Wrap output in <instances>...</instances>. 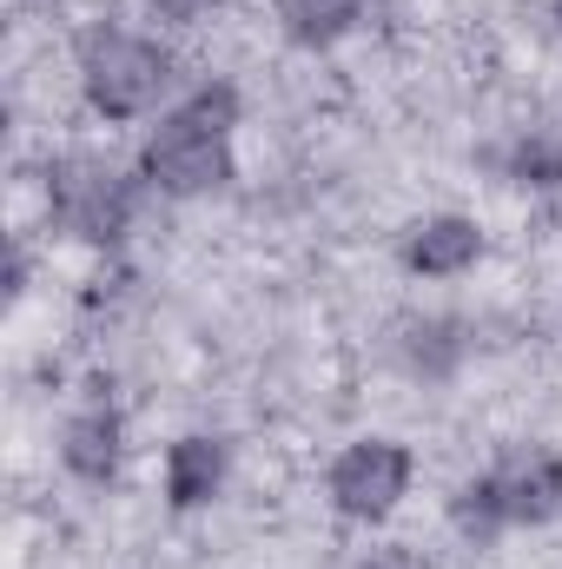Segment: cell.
Wrapping results in <instances>:
<instances>
[{
    "label": "cell",
    "mask_w": 562,
    "mask_h": 569,
    "mask_svg": "<svg viewBox=\"0 0 562 569\" xmlns=\"http://www.w3.org/2000/svg\"><path fill=\"white\" fill-rule=\"evenodd\" d=\"M232 133H239V87L232 80H199L145 133L140 179L159 186L165 199H199V192L232 179Z\"/></svg>",
    "instance_id": "6da1fadb"
},
{
    "label": "cell",
    "mask_w": 562,
    "mask_h": 569,
    "mask_svg": "<svg viewBox=\"0 0 562 569\" xmlns=\"http://www.w3.org/2000/svg\"><path fill=\"white\" fill-rule=\"evenodd\" d=\"M172 47L133 33V27H93L80 40V100L93 120L107 127H133L145 113H159V100L172 93Z\"/></svg>",
    "instance_id": "7a4b0ae2"
},
{
    "label": "cell",
    "mask_w": 562,
    "mask_h": 569,
    "mask_svg": "<svg viewBox=\"0 0 562 569\" xmlns=\"http://www.w3.org/2000/svg\"><path fill=\"white\" fill-rule=\"evenodd\" d=\"M411 477L418 457L398 437H351L324 470V497L344 523H391L398 503L411 497Z\"/></svg>",
    "instance_id": "3957f363"
},
{
    "label": "cell",
    "mask_w": 562,
    "mask_h": 569,
    "mask_svg": "<svg viewBox=\"0 0 562 569\" xmlns=\"http://www.w3.org/2000/svg\"><path fill=\"white\" fill-rule=\"evenodd\" d=\"M47 206H53V226L87 239V246H107L120 226H127V172H113L107 159L93 152H73V159H53L47 166Z\"/></svg>",
    "instance_id": "277c9868"
},
{
    "label": "cell",
    "mask_w": 562,
    "mask_h": 569,
    "mask_svg": "<svg viewBox=\"0 0 562 569\" xmlns=\"http://www.w3.org/2000/svg\"><path fill=\"white\" fill-rule=\"evenodd\" d=\"M483 477H490L510 530H536L562 510V457L550 443H510Z\"/></svg>",
    "instance_id": "5b68a950"
},
{
    "label": "cell",
    "mask_w": 562,
    "mask_h": 569,
    "mask_svg": "<svg viewBox=\"0 0 562 569\" xmlns=\"http://www.w3.org/2000/svg\"><path fill=\"white\" fill-rule=\"evenodd\" d=\"M483 226L470 219V212H423L404 226V239H398V259H404V272L411 279H463V272H476V259H483Z\"/></svg>",
    "instance_id": "8992f818"
},
{
    "label": "cell",
    "mask_w": 562,
    "mask_h": 569,
    "mask_svg": "<svg viewBox=\"0 0 562 569\" xmlns=\"http://www.w3.org/2000/svg\"><path fill=\"white\" fill-rule=\"evenodd\" d=\"M159 470H165V503L172 510H205L232 477V443L212 437V430H185V437L165 443Z\"/></svg>",
    "instance_id": "52a82bcc"
},
{
    "label": "cell",
    "mask_w": 562,
    "mask_h": 569,
    "mask_svg": "<svg viewBox=\"0 0 562 569\" xmlns=\"http://www.w3.org/2000/svg\"><path fill=\"white\" fill-rule=\"evenodd\" d=\"M60 463L80 477V483H113L120 463H127V425L113 405H87L60 425Z\"/></svg>",
    "instance_id": "ba28073f"
},
{
    "label": "cell",
    "mask_w": 562,
    "mask_h": 569,
    "mask_svg": "<svg viewBox=\"0 0 562 569\" xmlns=\"http://www.w3.org/2000/svg\"><path fill=\"white\" fill-rule=\"evenodd\" d=\"M364 20V0H279V27L298 47H331Z\"/></svg>",
    "instance_id": "9c48e42d"
},
{
    "label": "cell",
    "mask_w": 562,
    "mask_h": 569,
    "mask_svg": "<svg viewBox=\"0 0 562 569\" xmlns=\"http://www.w3.org/2000/svg\"><path fill=\"white\" fill-rule=\"evenodd\" d=\"M450 530L470 543V550H490L510 523H503V503H496V490H490V477H463L456 490H450Z\"/></svg>",
    "instance_id": "30bf717a"
},
{
    "label": "cell",
    "mask_w": 562,
    "mask_h": 569,
    "mask_svg": "<svg viewBox=\"0 0 562 569\" xmlns=\"http://www.w3.org/2000/svg\"><path fill=\"white\" fill-rule=\"evenodd\" d=\"M510 179L530 186V192H556L562 186V140L556 133H543V127L516 133V146H510Z\"/></svg>",
    "instance_id": "8fae6325"
},
{
    "label": "cell",
    "mask_w": 562,
    "mask_h": 569,
    "mask_svg": "<svg viewBox=\"0 0 562 569\" xmlns=\"http://www.w3.org/2000/svg\"><path fill=\"white\" fill-rule=\"evenodd\" d=\"M212 13H219V0H145V20H159V27H172V33L205 27Z\"/></svg>",
    "instance_id": "7c38bea8"
},
{
    "label": "cell",
    "mask_w": 562,
    "mask_h": 569,
    "mask_svg": "<svg viewBox=\"0 0 562 569\" xmlns=\"http://www.w3.org/2000/svg\"><path fill=\"white\" fill-rule=\"evenodd\" d=\"M358 569H436V563H430L423 550H371Z\"/></svg>",
    "instance_id": "4fadbf2b"
}]
</instances>
